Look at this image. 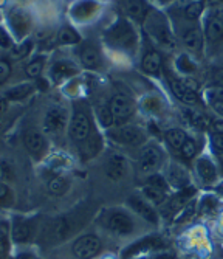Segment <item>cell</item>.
I'll list each match as a JSON object with an SVG mask.
<instances>
[{"instance_id": "obj_41", "label": "cell", "mask_w": 223, "mask_h": 259, "mask_svg": "<svg viewBox=\"0 0 223 259\" xmlns=\"http://www.w3.org/2000/svg\"><path fill=\"white\" fill-rule=\"evenodd\" d=\"M99 118H101V123L104 124V126H112L113 124V115H112V112H110V109L109 107H104V109H101V112H99Z\"/></svg>"}, {"instance_id": "obj_15", "label": "cell", "mask_w": 223, "mask_h": 259, "mask_svg": "<svg viewBox=\"0 0 223 259\" xmlns=\"http://www.w3.org/2000/svg\"><path fill=\"white\" fill-rule=\"evenodd\" d=\"M197 172H198V177L205 183H212L217 179V169L214 166V163L206 157L197 160Z\"/></svg>"}, {"instance_id": "obj_33", "label": "cell", "mask_w": 223, "mask_h": 259, "mask_svg": "<svg viewBox=\"0 0 223 259\" xmlns=\"http://www.w3.org/2000/svg\"><path fill=\"white\" fill-rule=\"evenodd\" d=\"M42 70H43V61H42L40 58H37V59L31 61V62L27 65V68H25V72H27V75H28L30 78L34 79V78H39V76H40Z\"/></svg>"}, {"instance_id": "obj_38", "label": "cell", "mask_w": 223, "mask_h": 259, "mask_svg": "<svg viewBox=\"0 0 223 259\" xmlns=\"http://www.w3.org/2000/svg\"><path fill=\"white\" fill-rule=\"evenodd\" d=\"M11 75V64L7 59H0V85L5 84Z\"/></svg>"}, {"instance_id": "obj_21", "label": "cell", "mask_w": 223, "mask_h": 259, "mask_svg": "<svg viewBox=\"0 0 223 259\" xmlns=\"http://www.w3.org/2000/svg\"><path fill=\"white\" fill-rule=\"evenodd\" d=\"M183 44L188 47V49H191L192 52L202 50V45H203V36H202V31L198 30L197 27L188 28V30L183 33Z\"/></svg>"}, {"instance_id": "obj_22", "label": "cell", "mask_w": 223, "mask_h": 259, "mask_svg": "<svg viewBox=\"0 0 223 259\" xmlns=\"http://www.w3.org/2000/svg\"><path fill=\"white\" fill-rule=\"evenodd\" d=\"M76 73H78V68L67 61H59L52 67V75H53L55 81H62V79L70 78Z\"/></svg>"}, {"instance_id": "obj_23", "label": "cell", "mask_w": 223, "mask_h": 259, "mask_svg": "<svg viewBox=\"0 0 223 259\" xmlns=\"http://www.w3.org/2000/svg\"><path fill=\"white\" fill-rule=\"evenodd\" d=\"M158 244H160V241L157 238H146L143 241H138L122 253V259H130L132 256H135V254H138L141 251H146V250L152 248V247H157Z\"/></svg>"}, {"instance_id": "obj_18", "label": "cell", "mask_w": 223, "mask_h": 259, "mask_svg": "<svg viewBox=\"0 0 223 259\" xmlns=\"http://www.w3.org/2000/svg\"><path fill=\"white\" fill-rule=\"evenodd\" d=\"M121 5H122V10L126 11V14L135 20H143L146 17L147 8L143 0H122Z\"/></svg>"}, {"instance_id": "obj_1", "label": "cell", "mask_w": 223, "mask_h": 259, "mask_svg": "<svg viewBox=\"0 0 223 259\" xmlns=\"http://www.w3.org/2000/svg\"><path fill=\"white\" fill-rule=\"evenodd\" d=\"M106 39L109 40V44L115 47V49L133 52L135 44H137V33L129 22L121 19L107 31Z\"/></svg>"}, {"instance_id": "obj_50", "label": "cell", "mask_w": 223, "mask_h": 259, "mask_svg": "<svg viewBox=\"0 0 223 259\" xmlns=\"http://www.w3.org/2000/svg\"><path fill=\"white\" fill-rule=\"evenodd\" d=\"M214 82L218 87H223V68H217L214 72Z\"/></svg>"}, {"instance_id": "obj_43", "label": "cell", "mask_w": 223, "mask_h": 259, "mask_svg": "<svg viewBox=\"0 0 223 259\" xmlns=\"http://www.w3.org/2000/svg\"><path fill=\"white\" fill-rule=\"evenodd\" d=\"M30 50H31V40H25L23 44H20L17 49L14 50V53L19 58H25V56L30 53Z\"/></svg>"}, {"instance_id": "obj_31", "label": "cell", "mask_w": 223, "mask_h": 259, "mask_svg": "<svg viewBox=\"0 0 223 259\" xmlns=\"http://www.w3.org/2000/svg\"><path fill=\"white\" fill-rule=\"evenodd\" d=\"M67 188H68V183L62 177H53L52 180L48 182V190H50V193H53L56 196L64 194L67 191Z\"/></svg>"}, {"instance_id": "obj_55", "label": "cell", "mask_w": 223, "mask_h": 259, "mask_svg": "<svg viewBox=\"0 0 223 259\" xmlns=\"http://www.w3.org/2000/svg\"><path fill=\"white\" fill-rule=\"evenodd\" d=\"M39 89H40V90H47V89H48L47 81H42V79H40V81H39Z\"/></svg>"}, {"instance_id": "obj_14", "label": "cell", "mask_w": 223, "mask_h": 259, "mask_svg": "<svg viewBox=\"0 0 223 259\" xmlns=\"http://www.w3.org/2000/svg\"><path fill=\"white\" fill-rule=\"evenodd\" d=\"M23 141H25V146H27V149L30 151V154L34 155V157H40L43 154L45 148H47L43 135L39 134V132H36V131L27 132V135H25Z\"/></svg>"}, {"instance_id": "obj_32", "label": "cell", "mask_w": 223, "mask_h": 259, "mask_svg": "<svg viewBox=\"0 0 223 259\" xmlns=\"http://www.w3.org/2000/svg\"><path fill=\"white\" fill-rule=\"evenodd\" d=\"M203 8H205L203 2H192V4H189V5L186 7V10H185L186 19H189V20H197L198 17H200V14L203 13Z\"/></svg>"}, {"instance_id": "obj_57", "label": "cell", "mask_w": 223, "mask_h": 259, "mask_svg": "<svg viewBox=\"0 0 223 259\" xmlns=\"http://www.w3.org/2000/svg\"><path fill=\"white\" fill-rule=\"evenodd\" d=\"M2 176H4V168H2V164H0V179H2Z\"/></svg>"}, {"instance_id": "obj_17", "label": "cell", "mask_w": 223, "mask_h": 259, "mask_svg": "<svg viewBox=\"0 0 223 259\" xmlns=\"http://www.w3.org/2000/svg\"><path fill=\"white\" fill-rule=\"evenodd\" d=\"M81 61H82L84 67L92 68V70L98 68L99 65L103 64L101 55H99L98 49H96V47H93V45H85L84 49L81 50Z\"/></svg>"}, {"instance_id": "obj_51", "label": "cell", "mask_w": 223, "mask_h": 259, "mask_svg": "<svg viewBox=\"0 0 223 259\" xmlns=\"http://www.w3.org/2000/svg\"><path fill=\"white\" fill-rule=\"evenodd\" d=\"M212 131L214 134H223V120H215L212 121Z\"/></svg>"}, {"instance_id": "obj_26", "label": "cell", "mask_w": 223, "mask_h": 259, "mask_svg": "<svg viewBox=\"0 0 223 259\" xmlns=\"http://www.w3.org/2000/svg\"><path fill=\"white\" fill-rule=\"evenodd\" d=\"M183 116H185V120L195 129H205L208 126V120H206V116L202 115L200 112H195V110H191V109H186L183 112Z\"/></svg>"}, {"instance_id": "obj_42", "label": "cell", "mask_w": 223, "mask_h": 259, "mask_svg": "<svg viewBox=\"0 0 223 259\" xmlns=\"http://www.w3.org/2000/svg\"><path fill=\"white\" fill-rule=\"evenodd\" d=\"M211 103L212 101H223V87H212L206 92Z\"/></svg>"}, {"instance_id": "obj_19", "label": "cell", "mask_w": 223, "mask_h": 259, "mask_svg": "<svg viewBox=\"0 0 223 259\" xmlns=\"http://www.w3.org/2000/svg\"><path fill=\"white\" fill-rule=\"evenodd\" d=\"M161 64H163V61H161V55L158 52H149L144 55L141 67L149 75H158L161 70Z\"/></svg>"}, {"instance_id": "obj_20", "label": "cell", "mask_w": 223, "mask_h": 259, "mask_svg": "<svg viewBox=\"0 0 223 259\" xmlns=\"http://www.w3.org/2000/svg\"><path fill=\"white\" fill-rule=\"evenodd\" d=\"M124 171H126V160L122 155L113 154L107 161V176L113 180H118L124 176Z\"/></svg>"}, {"instance_id": "obj_45", "label": "cell", "mask_w": 223, "mask_h": 259, "mask_svg": "<svg viewBox=\"0 0 223 259\" xmlns=\"http://www.w3.org/2000/svg\"><path fill=\"white\" fill-rule=\"evenodd\" d=\"M215 205H217V202H215V199H212V197H205L203 200H202V203H200V209L203 211V213H209V211H212L214 208H215Z\"/></svg>"}, {"instance_id": "obj_5", "label": "cell", "mask_w": 223, "mask_h": 259, "mask_svg": "<svg viewBox=\"0 0 223 259\" xmlns=\"http://www.w3.org/2000/svg\"><path fill=\"white\" fill-rule=\"evenodd\" d=\"M109 109H110V112L113 115V120L118 124L127 121L135 112L132 100L129 97H126V95H115L112 98V101H110Z\"/></svg>"}, {"instance_id": "obj_6", "label": "cell", "mask_w": 223, "mask_h": 259, "mask_svg": "<svg viewBox=\"0 0 223 259\" xmlns=\"http://www.w3.org/2000/svg\"><path fill=\"white\" fill-rule=\"evenodd\" d=\"M101 251V241L93 234H85L73 244V253L79 259H92Z\"/></svg>"}, {"instance_id": "obj_4", "label": "cell", "mask_w": 223, "mask_h": 259, "mask_svg": "<svg viewBox=\"0 0 223 259\" xmlns=\"http://www.w3.org/2000/svg\"><path fill=\"white\" fill-rule=\"evenodd\" d=\"M92 134V123L87 112L84 110H76L71 118V126H70V135L74 141L78 143H84V141L90 137Z\"/></svg>"}, {"instance_id": "obj_8", "label": "cell", "mask_w": 223, "mask_h": 259, "mask_svg": "<svg viewBox=\"0 0 223 259\" xmlns=\"http://www.w3.org/2000/svg\"><path fill=\"white\" fill-rule=\"evenodd\" d=\"M107 227L118 233V234H122V236H126V234L132 233L133 230V222L132 219L126 214L122 213V211H115V213H112L107 219Z\"/></svg>"}, {"instance_id": "obj_44", "label": "cell", "mask_w": 223, "mask_h": 259, "mask_svg": "<svg viewBox=\"0 0 223 259\" xmlns=\"http://www.w3.org/2000/svg\"><path fill=\"white\" fill-rule=\"evenodd\" d=\"M8 253V238L4 230H0V259H4Z\"/></svg>"}, {"instance_id": "obj_13", "label": "cell", "mask_w": 223, "mask_h": 259, "mask_svg": "<svg viewBox=\"0 0 223 259\" xmlns=\"http://www.w3.org/2000/svg\"><path fill=\"white\" fill-rule=\"evenodd\" d=\"M170 89L173 92V95H175L180 101H183L185 104H197L198 103V97L194 90H191L189 87L185 85L183 81L180 79H170Z\"/></svg>"}, {"instance_id": "obj_7", "label": "cell", "mask_w": 223, "mask_h": 259, "mask_svg": "<svg viewBox=\"0 0 223 259\" xmlns=\"http://www.w3.org/2000/svg\"><path fill=\"white\" fill-rule=\"evenodd\" d=\"M110 135H112L113 140L119 141V143L132 145V146H138L144 141V132L140 127H135V126L118 127V129L112 131Z\"/></svg>"}, {"instance_id": "obj_24", "label": "cell", "mask_w": 223, "mask_h": 259, "mask_svg": "<svg viewBox=\"0 0 223 259\" xmlns=\"http://www.w3.org/2000/svg\"><path fill=\"white\" fill-rule=\"evenodd\" d=\"M206 37L211 42H217L223 37V17L212 16L206 25Z\"/></svg>"}, {"instance_id": "obj_48", "label": "cell", "mask_w": 223, "mask_h": 259, "mask_svg": "<svg viewBox=\"0 0 223 259\" xmlns=\"http://www.w3.org/2000/svg\"><path fill=\"white\" fill-rule=\"evenodd\" d=\"M10 199V190L8 186L0 182V203H7Z\"/></svg>"}, {"instance_id": "obj_12", "label": "cell", "mask_w": 223, "mask_h": 259, "mask_svg": "<svg viewBox=\"0 0 223 259\" xmlns=\"http://www.w3.org/2000/svg\"><path fill=\"white\" fill-rule=\"evenodd\" d=\"M67 123V113L62 109H52L45 116L47 132H61Z\"/></svg>"}, {"instance_id": "obj_2", "label": "cell", "mask_w": 223, "mask_h": 259, "mask_svg": "<svg viewBox=\"0 0 223 259\" xmlns=\"http://www.w3.org/2000/svg\"><path fill=\"white\" fill-rule=\"evenodd\" d=\"M147 28L152 37L167 50H172L175 47V39H173L169 27L166 25V20L160 14H152L147 19Z\"/></svg>"}, {"instance_id": "obj_56", "label": "cell", "mask_w": 223, "mask_h": 259, "mask_svg": "<svg viewBox=\"0 0 223 259\" xmlns=\"http://www.w3.org/2000/svg\"><path fill=\"white\" fill-rule=\"evenodd\" d=\"M217 191H218V193H220V194L223 196V183H220V185H218V188H217Z\"/></svg>"}, {"instance_id": "obj_47", "label": "cell", "mask_w": 223, "mask_h": 259, "mask_svg": "<svg viewBox=\"0 0 223 259\" xmlns=\"http://www.w3.org/2000/svg\"><path fill=\"white\" fill-rule=\"evenodd\" d=\"M211 141H212V148L217 152H223V134H214Z\"/></svg>"}, {"instance_id": "obj_35", "label": "cell", "mask_w": 223, "mask_h": 259, "mask_svg": "<svg viewBox=\"0 0 223 259\" xmlns=\"http://www.w3.org/2000/svg\"><path fill=\"white\" fill-rule=\"evenodd\" d=\"M180 152H182V155L185 157V158H192V157H195V154H197V143L194 140H191V138H188L185 143H183V146L180 148Z\"/></svg>"}, {"instance_id": "obj_36", "label": "cell", "mask_w": 223, "mask_h": 259, "mask_svg": "<svg viewBox=\"0 0 223 259\" xmlns=\"http://www.w3.org/2000/svg\"><path fill=\"white\" fill-rule=\"evenodd\" d=\"M147 185H151V186H154V188H158V190H161V191H167V188H169V183L166 182V179L164 177H161V176H158V174H154V176H151L147 179Z\"/></svg>"}, {"instance_id": "obj_11", "label": "cell", "mask_w": 223, "mask_h": 259, "mask_svg": "<svg viewBox=\"0 0 223 259\" xmlns=\"http://www.w3.org/2000/svg\"><path fill=\"white\" fill-rule=\"evenodd\" d=\"M167 183L179 188V190H185V188L189 186V174L183 166L173 163L167 169Z\"/></svg>"}, {"instance_id": "obj_49", "label": "cell", "mask_w": 223, "mask_h": 259, "mask_svg": "<svg viewBox=\"0 0 223 259\" xmlns=\"http://www.w3.org/2000/svg\"><path fill=\"white\" fill-rule=\"evenodd\" d=\"M0 45L5 47V49H8L11 45V37L8 36V33L4 28H0Z\"/></svg>"}, {"instance_id": "obj_30", "label": "cell", "mask_w": 223, "mask_h": 259, "mask_svg": "<svg viewBox=\"0 0 223 259\" xmlns=\"http://www.w3.org/2000/svg\"><path fill=\"white\" fill-rule=\"evenodd\" d=\"M58 42L62 45H73L79 42V34L74 31L73 28L67 27L64 30H61V33L58 34Z\"/></svg>"}, {"instance_id": "obj_40", "label": "cell", "mask_w": 223, "mask_h": 259, "mask_svg": "<svg viewBox=\"0 0 223 259\" xmlns=\"http://www.w3.org/2000/svg\"><path fill=\"white\" fill-rule=\"evenodd\" d=\"M143 107L147 110V112H157L160 109V100L155 98V97H149L143 101Z\"/></svg>"}, {"instance_id": "obj_54", "label": "cell", "mask_w": 223, "mask_h": 259, "mask_svg": "<svg viewBox=\"0 0 223 259\" xmlns=\"http://www.w3.org/2000/svg\"><path fill=\"white\" fill-rule=\"evenodd\" d=\"M7 106H8L7 98H2V97H0V113H4V112L7 110Z\"/></svg>"}, {"instance_id": "obj_28", "label": "cell", "mask_w": 223, "mask_h": 259, "mask_svg": "<svg viewBox=\"0 0 223 259\" xmlns=\"http://www.w3.org/2000/svg\"><path fill=\"white\" fill-rule=\"evenodd\" d=\"M166 140L170 148L173 149H180L183 146V143L188 140L186 134L182 129H170L166 132Z\"/></svg>"}, {"instance_id": "obj_52", "label": "cell", "mask_w": 223, "mask_h": 259, "mask_svg": "<svg viewBox=\"0 0 223 259\" xmlns=\"http://www.w3.org/2000/svg\"><path fill=\"white\" fill-rule=\"evenodd\" d=\"M211 104H212V109H214L218 115L223 116V101H212Z\"/></svg>"}, {"instance_id": "obj_34", "label": "cell", "mask_w": 223, "mask_h": 259, "mask_svg": "<svg viewBox=\"0 0 223 259\" xmlns=\"http://www.w3.org/2000/svg\"><path fill=\"white\" fill-rule=\"evenodd\" d=\"M177 67L182 73H194L195 72V64L186 56V55H182L177 61Z\"/></svg>"}, {"instance_id": "obj_29", "label": "cell", "mask_w": 223, "mask_h": 259, "mask_svg": "<svg viewBox=\"0 0 223 259\" xmlns=\"http://www.w3.org/2000/svg\"><path fill=\"white\" fill-rule=\"evenodd\" d=\"M143 194H144L146 200L152 202V203H157V205H160V203H163L166 200V193L158 190V188L151 186V185H146L143 188Z\"/></svg>"}, {"instance_id": "obj_27", "label": "cell", "mask_w": 223, "mask_h": 259, "mask_svg": "<svg viewBox=\"0 0 223 259\" xmlns=\"http://www.w3.org/2000/svg\"><path fill=\"white\" fill-rule=\"evenodd\" d=\"M33 85L31 84H22V85H16V87H13V89H10L8 92H7V100H10V101H19V100H25L27 98L30 93L33 92Z\"/></svg>"}, {"instance_id": "obj_3", "label": "cell", "mask_w": 223, "mask_h": 259, "mask_svg": "<svg viewBox=\"0 0 223 259\" xmlns=\"http://www.w3.org/2000/svg\"><path fill=\"white\" fill-rule=\"evenodd\" d=\"M161 161H163V152L160 151L158 146L149 145V146L143 148V151L140 154V160H138L140 172H143V174L155 172L160 168Z\"/></svg>"}, {"instance_id": "obj_58", "label": "cell", "mask_w": 223, "mask_h": 259, "mask_svg": "<svg viewBox=\"0 0 223 259\" xmlns=\"http://www.w3.org/2000/svg\"><path fill=\"white\" fill-rule=\"evenodd\" d=\"M221 168H223V160H221Z\"/></svg>"}, {"instance_id": "obj_10", "label": "cell", "mask_w": 223, "mask_h": 259, "mask_svg": "<svg viewBox=\"0 0 223 259\" xmlns=\"http://www.w3.org/2000/svg\"><path fill=\"white\" fill-rule=\"evenodd\" d=\"M127 203L132 206V209L135 211V213H138L143 219H146L147 222H151V224H157L158 218H157V213H155V209L147 203V200L138 197V196H132L129 197Z\"/></svg>"}, {"instance_id": "obj_25", "label": "cell", "mask_w": 223, "mask_h": 259, "mask_svg": "<svg viewBox=\"0 0 223 259\" xmlns=\"http://www.w3.org/2000/svg\"><path fill=\"white\" fill-rule=\"evenodd\" d=\"M31 238V225L25 221H19L13 227V239L16 242H27Z\"/></svg>"}, {"instance_id": "obj_37", "label": "cell", "mask_w": 223, "mask_h": 259, "mask_svg": "<svg viewBox=\"0 0 223 259\" xmlns=\"http://www.w3.org/2000/svg\"><path fill=\"white\" fill-rule=\"evenodd\" d=\"M76 11H79L81 10V14L79 16H76L78 19H85V17H90L93 13H95V10H96V5L93 4V2H82V4H79L76 8H74Z\"/></svg>"}, {"instance_id": "obj_9", "label": "cell", "mask_w": 223, "mask_h": 259, "mask_svg": "<svg viewBox=\"0 0 223 259\" xmlns=\"http://www.w3.org/2000/svg\"><path fill=\"white\" fill-rule=\"evenodd\" d=\"M10 25H11V28H13L16 36L23 37L25 34L28 33V30H30L31 19L23 10H14L10 14Z\"/></svg>"}, {"instance_id": "obj_46", "label": "cell", "mask_w": 223, "mask_h": 259, "mask_svg": "<svg viewBox=\"0 0 223 259\" xmlns=\"http://www.w3.org/2000/svg\"><path fill=\"white\" fill-rule=\"evenodd\" d=\"M68 233V224L65 219H59L56 222V236L58 238H64L65 234Z\"/></svg>"}, {"instance_id": "obj_53", "label": "cell", "mask_w": 223, "mask_h": 259, "mask_svg": "<svg viewBox=\"0 0 223 259\" xmlns=\"http://www.w3.org/2000/svg\"><path fill=\"white\" fill-rule=\"evenodd\" d=\"M183 82H185V85H186V87H189L191 90L197 92V89H198V87H197V85H198V84H197V81H194V79H189V78H188V79H183Z\"/></svg>"}, {"instance_id": "obj_39", "label": "cell", "mask_w": 223, "mask_h": 259, "mask_svg": "<svg viewBox=\"0 0 223 259\" xmlns=\"http://www.w3.org/2000/svg\"><path fill=\"white\" fill-rule=\"evenodd\" d=\"M194 213H195V203H194V202H189V203H186L185 208L182 209V213H180V216L177 218V221H179V222H185V221L189 219Z\"/></svg>"}, {"instance_id": "obj_16", "label": "cell", "mask_w": 223, "mask_h": 259, "mask_svg": "<svg viewBox=\"0 0 223 259\" xmlns=\"http://www.w3.org/2000/svg\"><path fill=\"white\" fill-rule=\"evenodd\" d=\"M194 194H195V190L188 186V188H185V190H182L177 196H173L167 205L169 213H179V211H182L185 208V205L191 202V197Z\"/></svg>"}]
</instances>
